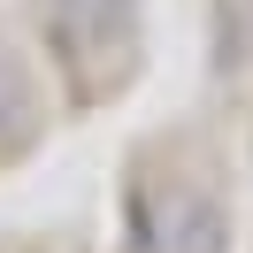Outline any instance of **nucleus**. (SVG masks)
<instances>
[{"label":"nucleus","mask_w":253,"mask_h":253,"mask_svg":"<svg viewBox=\"0 0 253 253\" xmlns=\"http://www.w3.org/2000/svg\"><path fill=\"white\" fill-rule=\"evenodd\" d=\"M230 222L200 184H146L138 192V253H222Z\"/></svg>","instance_id":"nucleus-1"},{"label":"nucleus","mask_w":253,"mask_h":253,"mask_svg":"<svg viewBox=\"0 0 253 253\" xmlns=\"http://www.w3.org/2000/svg\"><path fill=\"white\" fill-rule=\"evenodd\" d=\"M39 16L69 62H115L130 46V0H39Z\"/></svg>","instance_id":"nucleus-2"},{"label":"nucleus","mask_w":253,"mask_h":253,"mask_svg":"<svg viewBox=\"0 0 253 253\" xmlns=\"http://www.w3.org/2000/svg\"><path fill=\"white\" fill-rule=\"evenodd\" d=\"M23 130H31V84H23V62L8 54V39H0V146H16Z\"/></svg>","instance_id":"nucleus-3"}]
</instances>
